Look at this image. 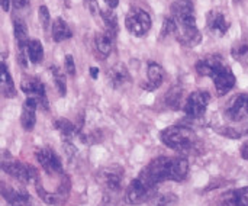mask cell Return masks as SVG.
Returning a JSON list of instances; mask_svg holds the SVG:
<instances>
[{"mask_svg":"<svg viewBox=\"0 0 248 206\" xmlns=\"http://www.w3.org/2000/svg\"><path fill=\"white\" fill-rule=\"evenodd\" d=\"M189 173V161L186 157L161 156L148 163L140 173L155 186L164 182H183Z\"/></svg>","mask_w":248,"mask_h":206,"instance_id":"obj_1","label":"cell"},{"mask_svg":"<svg viewBox=\"0 0 248 206\" xmlns=\"http://www.w3.org/2000/svg\"><path fill=\"white\" fill-rule=\"evenodd\" d=\"M161 143L183 154V156H198L202 153L203 145L193 129L185 125H171L160 132Z\"/></svg>","mask_w":248,"mask_h":206,"instance_id":"obj_2","label":"cell"},{"mask_svg":"<svg viewBox=\"0 0 248 206\" xmlns=\"http://www.w3.org/2000/svg\"><path fill=\"white\" fill-rule=\"evenodd\" d=\"M158 186L148 182L145 177L138 176L125 189L124 201L128 205H142L157 196Z\"/></svg>","mask_w":248,"mask_h":206,"instance_id":"obj_3","label":"cell"},{"mask_svg":"<svg viewBox=\"0 0 248 206\" xmlns=\"http://www.w3.org/2000/svg\"><path fill=\"white\" fill-rule=\"evenodd\" d=\"M6 151H3V158H1V170L12 176L15 180H17L22 185H28V183H36L39 180V173L38 170L31 166V164H25L16 158H12L10 156L6 157Z\"/></svg>","mask_w":248,"mask_h":206,"instance_id":"obj_4","label":"cell"},{"mask_svg":"<svg viewBox=\"0 0 248 206\" xmlns=\"http://www.w3.org/2000/svg\"><path fill=\"white\" fill-rule=\"evenodd\" d=\"M125 169L119 164H110L100 169L96 174L99 186L108 193H118L124 188Z\"/></svg>","mask_w":248,"mask_h":206,"instance_id":"obj_5","label":"cell"},{"mask_svg":"<svg viewBox=\"0 0 248 206\" xmlns=\"http://www.w3.org/2000/svg\"><path fill=\"white\" fill-rule=\"evenodd\" d=\"M125 26L131 35L137 38H142L150 32L153 26V20L148 12H145L144 9L132 7L125 17Z\"/></svg>","mask_w":248,"mask_h":206,"instance_id":"obj_6","label":"cell"},{"mask_svg":"<svg viewBox=\"0 0 248 206\" xmlns=\"http://www.w3.org/2000/svg\"><path fill=\"white\" fill-rule=\"evenodd\" d=\"M171 16L180 28H193L196 26L195 4L192 0H174L170 6Z\"/></svg>","mask_w":248,"mask_h":206,"instance_id":"obj_7","label":"cell"},{"mask_svg":"<svg viewBox=\"0 0 248 206\" xmlns=\"http://www.w3.org/2000/svg\"><path fill=\"white\" fill-rule=\"evenodd\" d=\"M209 102H211V95L208 90H196V92H192L189 97L186 99L183 111L187 118L199 119L205 115L209 106Z\"/></svg>","mask_w":248,"mask_h":206,"instance_id":"obj_8","label":"cell"},{"mask_svg":"<svg viewBox=\"0 0 248 206\" xmlns=\"http://www.w3.org/2000/svg\"><path fill=\"white\" fill-rule=\"evenodd\" d=\"M36 161L48 176H64L62 161L60 156L49 147H42L36 151Z\"/></svg>","mask_w":248,"mask_h":206,"instance_id":"obj_9","label":"cell"},{"mask_svg":"<svg viewBox=\"0 0 248 206\" xmlns=\"http://www.w3.org/2000/svg\"><path fill=\"white\" fill-rule=\"evenodd\" d=\"M35 189H36V193L39 195V198H41L45 204L55 206L64 205V204L67 202V199H68V195H70V180H68V177L65 176V177L62 179L60 188H58V192H55V193H51V192H48L46 189H44V188L41 186L39 180L35 183Z\"/></svg>","mask_w":248,"mask_h":206,"instance_id":"obj_10","label":"cell"},{"mask_svg":"<svg viewBox=\"0 0 248 206\" xmlns=\"http://www.w3.org/2000/svg\"><path fill=\"white\" fill-rule=\"evenodd\" d=\"M20 90L26 95V97L36 99L42 109H45V111L49 109L45 86H44V83L38 77H28V79H25L20 83Z\"/></svg>","mask_w":248,"mask_h":206,"instance_id":"obj_11","label":"cell"},{"mask_svg":"<svg viewBox=\"0 0 248 206\" xmlns=\"http://www.w3.org/2000/svg\"><path fill=\"white\" fill-rule=\"evenodd\" d=\"M211 79L214 80V84H215V89H217L218 96H225L228 92H231L234 89V86L237 83L235 74L225 64L222 67H219L217 70V73Z\"/></svg>","mask_w":248,"mask_h":206,"instance_id":"obj_12","label":"cell"},{"mask_svg":"<svg viewBox=\"0 0 248 206\" xmlns=\"http://www.w3.org/2000/svg\"><path fill=\"white\" fill-rule=\"evenodd\" d=\"M248 95H237L225 109V116L232 122H241L248 116Z\"/></svg>","mask_w":248,"mask_h":206,"instance_id":"obj_13","label":"cell"},{"mask_svg":"<svg viewBox=\"0 0 248 206\" xmlns=\"http://www.w3.org/2000/svg\"><path fill=\"white\" fill-rule=\"evenodd\" d=\"M230 26H231V23L228 22V19L225 17V15L221 10L212 9V10L208 12V15H206V28L212 35L224 36L228 32Z\"/></svg>","mask_w":248,"mask_h":206,"instance_id":"obj_14","label":"cell"},{"mask_svg":"<svg viewBox=\"0 0 248 206\" xmlns=\"http://www.w3.org/2000/svg\"><path fill=\"white\" fill-rule=\"evenodd\" d=\"M1 195L9 206H35L31 199V195L22 188L16 189L7 186L6 183H1Z\"/></svg>","mask_w":248,"mask_h":206,"instance_id":"obj_15","label":"cell"},{"mask_svg":"<svg viewBox=\"0 0 248 206\" xmlns=\"http://www.w3.org/2000/svg\"><path fill=\"white\" fill-rule=\"evenodd\" d=\"M108 83L112 89H122L125 84L131 83L132 77L129 74L128 67L124 63H116L108 70Z\"/></svg>","mask_w":248,"mask_h":206,"instance_id":"obj_16","label":"cell"},{"mask_svg":"<svg viewBox=\"0 0 248 206\" xmlns=\"http://www.w3.org/2000/svg\"><path fill=\"white\" fill-rule=\"evenodd\" d=\"M166 79V71L158 63H148L147 65V81L142 83V89L145 92H154L157 90Z\"/></svg>","mask_w":248,"mask_h":206,"instance_id":"obj_17","label":"cell"},{"mask_svg":"<svg viewBox=\"0 0 248 206\" xmlns=\"http://www.w3.org/2000/svg\"><path fill=\"white\" fill-rule=\"evenodd\" d=\"M39 108V103L33 97H26L22 113H20V125L25 131H32L36 124V109Z\"/></svg>","mask_w":248,"mask_h":206,"instance_id":"obj_18","label":"cell"},{"mask_svg":"<svg viewBox=\"0 0 248 206\" xmlns=\"http://www.w3.org/2000/svg\"><path fill=\"white\" fill-rule=\"evenodd\" d=\"M218 206H248V186L222 193Z\"/></svg>","mask_w":248,"mask_h":206,"instance_id":"obj_19","label":"cell"},{"mask_svg":"<svg viewBox=\"0 0 248 206\" xmlns=\"http://www.w3.org/2000/svg\"><path fill=\"white\" fill-rule=\"evenodd\" d=\"M224 65V61L221 58V55H208L202 60H199L195 65L196 71L199 76H203V77H212L217 70L219 67Z\"/></svg>","mask_w":248,"mask_h":206,"instance_id":"obj_20","label":"cell"},{"mask_svg":"<svg viewBox=\"0 0 248 206\" xmlns=\"http://www.w3.org/2000/svg\"><path fill=\"white\" fill-rule=\"evenodd\" d=\"M115 33L109 32V31H102V32H96L94 35V45L96 49L99 51V54L102 55V58H106L110 55L112 48H113V39H115Z\"/></svg>","mask_w":248,"mask_h":206,"instance_id":"obj_21","label":"cell"},{"mask_svg":"<svg viewBox=\"0 0 248 206\" xmlns=\"http://www.w3.org/2000/svg\"><path fill=\"white\" fill-rule=\"evenodd\" d=\"M176 39L186 47H198L202 42V33L198 26L193 28H180L176 33Z\"/></svg>","mask_w":248,"mask_h":206,"instance_id":"obj_22","label":"cell"},{"mask_svg":"<svg viewBox=\"0 0 248 206\" xmlns=\"http://www.w3.org/2000/svg\"><path fill=\"white\" fill-rule=\"evenodd\" d=\"M0 86H1V95L4 97H7V99L16 97L17 92H16L13 79H12L4 61H1V68H0Z\"/></svg>","mask_w":248,"mask_h":206,"instance_id":"obj_23","label":"cell"},{"mask_svg":"<svg viewBox=\"0 0 248 206\" xmlns=\"http://www.w3.org/2000/svg\"><path fill=\"white\" fill-rule=\"evenodd\" d=\"M51 36H52V41L62 42V41H67L73 36V31L62 17H57L51 26Z\"/></svg>","mask_w":248,"mask_h":206,"instance_id":"obj_24","label":"cell"},{"mask_svg":"<svg viewBox=\"0 0 248 206\" xmlns=\"http://www.w3.org/2000/svg\"><path fill=\"white\" fill-rule=\"evenodd\" d=\"M54 128L61 134L64 141H70L71 143V140L74 137L80 135V128L76 127L71 121H67V119H62V118L54 121Z\"/></svg>","mask_w":248,"mask_h":206,"instance_id":"obj_25","label":"cell"},{"mask_svg":"<svg viewBox=\"0 0 248 206\" xmlns=\"http://www.w3.org/2000/svg\"><path fill=\"white\" fill-rule=\"evenodd\" d=\"M26 54L29 58V63L39 64L44 58V47L39 39H31L26 47Z\"/></svg>","mask_w":248,"mask_h":206,"instance_id":"obj_26","label":"cell"},{"mask_svg":"<svg viewBox=\"0 0 248 206\" xmlns=\"http://www.w3.org/2000/svg\"><path fill=\"white\" fill-rule=\"evenodd\" d=\"M100 16L105 22V29L112 32V33H118L119 31V22H118V15L115 13L113 9H108V10H102Z\"/></svg>","mask_w":248,"mask_h":206,"instance_id":"obj_27","label":"cell"},{"mask_svg":"<svg viewBox=\"0 0 248 206\" xmlns=\"http://www.w3.org/2000/svg\"><path fill=\"white\" fill-rule=\"evenodd\" d=\"M182 93L183 90L180 87H173L169 90L167 96H166V103L167 106H170L171 109H179L180 103H182Z\"/></svg>","mask_w":248,"mask_h":206,"instance_id":"obj_28","label":"cell"},{"mask_svg":"<svg viewBox=\"0 0 248 206\" xmlns=\"http://www.w3.org/2000/svg\"><path fill=\"white\" fill-rule=\"evenodd\" d=\"M51 73H52L54 83H55V86H57L60 95H61V96H65V93H67V84H65V77H64V74L60 71L58 67H54V65L51 67Z\"/></svg>","mask_w":248,"mask_h":206,"instance_id":"obj_29","label":"cell"},{"mask_svg":"<svg viewBox=\"0 0 248 206\" xmlns=\"http://www.w3.org/2000/svg\"><path fill=\"white\" fill-rule=\"evenodd\" d=\"M177 204V196L173 193L160 195L151 199V206H174Z\"/></svg>","mask_w":248,"mask_h":206,"instance_id":"obj_30","label":"cell"},{"mask_svg":"<svg viewBox=\"0 0 248 206\" xmlns=\"http://www.w3.org/2000/svg\"><path fill=\"white\" fill-rule=\"evenodd\" d=\"M179 31V26H177V22L174 20V17L170 15L164 19V23H163V31H161V38L164 36H169V35H174L177 33Z\"/></svg>","mask_w":248,"mask_h":206,"instance_id":"obj_31","label":"cell"},{"mask_svg":"<svg viewBox=\"0 0 248 206\" xmlns=\"http://www.w3.org/2000/svg\"><path fill=\"white\" fill-rule=\"evenodd\" d=\"M218 134L227 137V138H231V140H238V138H243L246 134H248V131H241V129H235V128H231V127H224L221 129H217Z\"/></svg>","mask_w":248,"mask_h":206,"instance_id":"obj_32","label":"cell"},{"mask_svg":"<svg viewBox=\"0 0 248 206\" xmlns=\"http://www.w3.org/2000/svg\"><path fill=\"white\" fill-rule=\"evenodd\" d=\"M38 17H39V23H41L42 29L46 31L49 28V25H51V15H49V10H48L46 6H44V4L39 6V9H38Z\"/></svg>","mask_w":248,"mask_h":206,"instance_id":"obj_33","label":"cell"},{"mask_svg":"<svg viewBox=\"0 0 248 206\" xmlns=\"http://www.w3.org/2000/svg\"><path fill=\"white\" fill-rule=\"evenodd\" d=\"M231 54L235 60H243L248 57V42H238L232 47Z\"/></svg>","mask_w":248,"mask_h":206,"instance_id":"obj_34","label":"cell"},{"mask_svg":"<svg viewBox=\"0 0 248 206\" xmlns=\"http://www.w3.org/2000/svg\"><path fill=\"white\" fill-rule=\"evenodd\" d=\"M64 71H65V74H68L71 77L76 76V64H74V58L71 54H67L64 58Z\"/></svg>","mask_w":248,"mask_h":206,"instance_id":"obj_35","label":"cell"},{"mask_svg":"<svg viewBox=\"0 0 248 206\" xmlns=\"http://www.w3.org/2000/svg\"><path fill=\"white\" fill-rule=\"evenodd\" d=\"M83 4L86 7V10L92 15V16H96V15H100V7H99V3L97 0H83Z\"/></svg>","mask_w":248,"mask_h":206,"instance_id":"obj_36","label":"cell"},{"mask_svg":"<svg viewBox=\"0 0 248 206\" xmlns=\"http://www.w3.org/2000/svg\"><path fill=\"white\" fill-rule=\"evenodd\" d=\"M31 0H13V9L15 10H23L29 6Z\"/></svg>","mask_w":248,"mask_h":206,"instance_id":"obj_37","label":"cell"},{"mask_svg":"<svg viewBox=\"0 0 248 206\" xmlns=\"http://www.w3.org/2000/svg\"><path fill=\"white\" fill-rule=\"evenodd\" d=\"M240 153H241V157H243L244 160H247L248 161V141H246V143L241 145V148H240Z\"/></svg>","mask_w":248,"mask_h":206,"instance_id":"obj_38","label":"cell"},{"mask_svg":"<svg viewBox=\"0 0 248 206\" xmlns=\"http://www.w3.org/2000/svg\"><path fill=\"white\" fill-rule=\"evenodd\" d=\"M12 6H13V0H1V9H3V12H9Z\"/></svg>","mask_w":248,"mask_h":206,"instance_id":"obj_39","label":"cell"},{"mask_svg":"<svg viewBox=\"0 0 248 206\" xmlns=\"http://www.w3.org/2000/svg\"><path fill=\"white\" fill-rule=\"evenodd\" d=\"M106 4H108V7L109 9H116L118 7V4H119V0H103Z\"/></svg>","mask_w":248,"mask_h":206,"instance_id":"obj_40","label":"cell"},{"mask_svg":"<svg viewBox=\"0 0 248 206\" xmlns=\"http://www.w3.org/2000/svg\"><path fill=\"white\" fill-rule=\"evenodd\" d=\"M89 73H90L92 79H93V80H96V79H97V76H99V68H97V67H90Z\"/></svg>","mask_w":248,"mask_h":206,"instance_id":"obj_41","label":"cell"},{"mask_svg":"<svg viewBox=\"0 0 248 206\" xmlns=\"http://www.w3.org/2000/svg\"><path fill=\"white\" fill-rule=\"evenodd\" d=\"M234 1H235V3H238V1H241V0H234Z\"/></svg>","mask_w":248,"mask_h":206,"instance_id":"obj_42","label":"cell"},{"mask_svg":"<svg viewBox=\"0 0 248 206\" xmlns=\"http://www.w3.org/2000/svg\"><path fill=\"white\" fill-rule=\"evenodd\" d=\"M247 105H248V100H247Z\"/></svg>","mask_w":248,"mask_h":206,"instance_id":"obj_43","label":"cell"}]
</instances>
